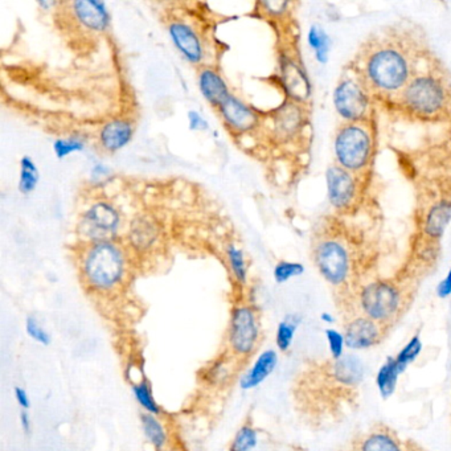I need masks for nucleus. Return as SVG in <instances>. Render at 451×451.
Here are the masks:
<instances>
[{
  "label": "nucleus",
  "instance_id": "nucleus-41",
  "mask_svg": "<svg viewBox=\"0 0 451 451\" xmlns=\"http://www.w3.org/2000/svg\"><path fill=\"white\" fill-rule=\"evenodd\" d=\"M15 398L18 401L19 406L21 408V410H28L29 406H31V401H29V397L26 392V389L23 388H15Z\"/></svg>",
  "mask_w": 451,
  "mask_h": 451
},
{
  "label": "nucleus",
  "instance_id": "nucleus-28",
  "mask_svg": "<svg viewBox=\"0 0 451 451\" xmlns=\"http://www.w3.org/2000/svg\"><path fill=\"white\" fill-rule=\"evenodd\" d=\"M86 145H88V140L83 134L72 133L66 137L56 139L52 145V150H53V154L58 160H64L73 154L85 151Z\"/></svg>",
  "mask_w": 451,
  "mask_h": 451
},
{
  "label": "nucleus",
  "instance_id": "nucleus-11",
  "mask_svg": "<svg viewBox=\"0 0 451 451\" xmlns=\"http://www.w3.org/2000/svg\"><path fill=\"white\" fill-rule=\"evenodd\" d=\"M271 134L279 143H290L310 131V117L304 103L286 100L271 113Z\"/></svg>",
  "mask_w": 451,
  "mask_h": 451
},
{
  "label": "nucleus",
  "instance_id": "nucleus-2",
  "mask_svg": "<svg viewBox=\"0 0 451 451\" xmlns=\"http://www.w3.org/2000/svg\"><path fill=\"white\" fill-rule=\"evenodd\" d=\"M432 53L420 28L412 23H396L370 33L346 68L355 73L381 109L396 98Z\"/></svg>",
  "mask_w": 451,
  "mask_h": 451
},
{
  "label": "nucleus",
  "instance_id": "nucleus-5",
  "mask_svg": "<svg viewBox=\"0 0 451 451\" xmlns=\"http://www.w3.org/2000/svg\"><path fill=\"white\" fill-rule=\"evenodd\" d=\"M130 250L120 239L81 244L78 269L83 285L100 294L115 291L129 276Z\"/></svg>",
  "mask_w": 451,
  "mask_h": 451
},
{
  "label": "nucleus",
  "instance_id": "nucleus-44",
  "mask_svg": "<svg viewBox=\"0 0 451 451\" xmlns=\"http://www.w3.org/2000/svg\"><path fill=\"white\" fill-rule=\"evenodd\" d=\"M321 321L323 323H326V324H332V323L335 322V318L330 313H321Z\"/></svg>",
  "mask_w": 451,
  "mask_h": 451
},
{
  "label": "nucleus",
  "instance_id": "nucleus-32",
  "mask_svg": "<svg viewBox=\"0 0 451 451\" xmlns=\"http://www.w3.org/2000/svg\"><path fill=\"white\" fill-rule=\"evenodd\" d=\"M133 395L148 415H157L160 413V408L157 404L151 387L147 381H140L133 385Z\"/></svg>",
  "mask_w": 451,
  "mask_h": 451
},
{
  "label": "nucleus",
  "instance_id": "nucleus-8",
  "mask_svg": "<svg viewBox=\"0 0 451 451\" xmlns=\"http://www.w3.org/2000/svg\"><path fill=\"white\" fill-rule=\"evenodd\" d=\"M375 177H360L332 163L326 171L327 196L332 211L343 217H359L372 203Z\"/></svg>",
  "mask_w": 451,
  "mask_h": 451
},
{
  "label": "nucleus",
  "instance_id": "nucleus-15",
  "mask_svg": "<svg viewBox=\"0 0 451 451\" xmlns=\"http://www.w3.org/2000/svg\"><path fill=\"white\" fill-rule=\"evenodd\" d=\"M278 63L279 81L287 100L306 103L311 97V83L301 58H298V56L281 53Z\"/></svg>",
  "mask_w": 451,
  "mask_h": 451
},
{
  "label": "nucleus",
  "instance_id": "nucleus-3",
  "mask_svg": "<svg viewBox=\"0 0 451 451\" xmlns=\"http://www.w3.org/2000/svg\"><path fill=\"white\" fill-rule=\"evenodd\" d=\"M358 217L335 213L319 222L311 239V258L323 279L339 291L356 287L378 265L380 242Z\"/></svg>",
  "mask_w": 451,
  "mask_h": 451
},
{
  "label": "nucleus",
  "instance_id": "nucleus-24",
  "mask_svg": "<svg viewBox=\"0 0 451 451\" xmlns=\"http://www.w3.org/2000/svg\"><path fill=\"white\" fill-rule=\"evenodd\" d=\"M224 256L230 274L239 286L248 284L249 265L245 252L233 241L228 242L224 248Z\"/></svg>",
  "mask_w": 451,
  "mask_h": 451
},
{
  "label": "nucleus",
  "instance_id": "nucleus-33",
  "mask_svg": "<svg viewBox=\"0 0 451 451\" xmlns=\"http://www.w3.org/2000/svg\"><path fill=\"white\" fill-rule=\"evenodd\" d=\"M258 435L256 429L249 425L239 427L230 443L229 451H253L257 447Z\"/></svg>",
  "mask_w": 451,
  "mask_h": 451
},
{
  "label": "nucleus",
  "instance_id": "nucleus-16",
  "mask_svg": "<svg viewBox=\"0 0 451 451\" xmlns=\"http://www.w3.org/2000/svg\"><path fill=\"white\" fill-rule=\"evenodd\" d=\"M216 111L222 118L224 126L236 135L250 134L261 125V117L257 110L233 93Z\"/></svg>",
  "mask_w": 451,
  "mask_h": 451
},
{
  "label": "nucleus",
  "instance_id": "nucleus-35",
  "mask_svg": "<svg viewBox=\"0 0 451 451\" xmlns=\"http://www.w3.org/2000/svg\"><path fill=\"white\" fill-rule=\"evenodd\" d=\"M326 339L328 343V350L331 353V359H341L344 356V348H346L344 333L336 328H327L326 330Z\"/></svg>",
  "mask_w": 451,
  "mask_h": 451
},
{
  "label": "nucleus",
  "instance_id": "nucleus-26",
  "mask_svg": "<svg viewBox=\"0 0 451 451\" xmlns=\"http://www.w3.org/2000/svg\"><path fill=\"white\" fill-rule=\"evenodd\" d=\"M40 182V171L33 157L23 155L19 160V192L24 196L33 194Z\"/></svg>",
  "mask_w": 451,
  "mask_h": 451
},
{
  "label": "nucleus",
  "instance_id": "nucleus-30",
  "mask_svg": "<svg viewBox=\"0 0 451 451\" xmlns=\"http://www.w3.org/2000/svg\"><path fill=\"white\" fill-rule=\"evenodd\" d=\"M142 429L145 437L151 446L157 450H162L167 442V434L162 423L154 415L143 413L140 417Z\"/></svg>",
  "mask_w": 451,
  "mask_h": 451
},
{
  "label": "nucleus",
  "instance_id": "nucleus-1",
  "mask_svg": "<svg viewBox=\"0 0 451 451\" xmlns=\"http://www.w3.org/2000/svg\"><path fill=\"white\" fill-rule=\"evenodd\" d=\"M410 152H401L415 187V232L409 258H440L441 241L451 222V126Z\"/></svg>",
  "mask_w": 451,
  "mask_h": 451
},
{
  "label": "nucleus",
  "instance_id": "nucleus-27",
  "mask_svg": "<svg viewBox=\"0 0 451 451\" xmlns=\"http://www.w3.org/2000/svg\"><path fill=\"white\" fill-rule=\"evenodd\" d=\"M302 323V316L299 313H287L284 321L278 324L276 333V348L281 352H287L291 348L294 341L295 332Z\"/></svg>",
  "mask_w": 451,
  "mask_h": 451
},
{
  "label": "nucleus",
  "instance_id": "nucleus-37",
  "mask_svg": "<svg viewBox=\"0 0 451 451\" xmlns=\"http://www.w3.org/2000/svg\"><path fill=\"white\" fill-rule=\"evenodd\" d=\"M111 176H113V170L102 162L94 163L89 171V180L94 185H105L106 182L110 180Z\"/></svg>",
  "mask_w": 451,
  "mask_h": 451
},
{
  "label": "nucleus",
  "instance_id": "nucleus-42",
  "mask_svg": "<svg viewBox=\"0 0 451 451\" xmlns=\"http://www.w3.org/2000/svg\"><path fill=\"white\" fill-rule=\"evenodd\" d=\"M20 425H21V429L26 433H29V430H31V418H29V415H28V410H21L20 412Z\"/></svg>",
  "mask_w": 451,
  "mask_h": 451
},
{
  "label": "nucleus",
  "instance_id": "nucleus-10",
  "mask_svg": "<svg viewBox=\"0 0 451 451\" xmlns=\"http://www.w3.org/2000/svg\"><path fill=\"white\" fill-rule=\"evenodd\" d=\"M332 102L341 122H361L376 117V103L359 78L347 68L333 89Z\"/></svg>",
  "mask_w": 451,
  "mask_h": 451
},
{
  "label": "nucleus",
  "instance_id": "nucleus-20",
  "mask_svg": "<svg viewBox=\"0 0 451 451\" xmlns=\"http://www.w3.org/2000/svg\"><path fill=\"white\" fill-rule=\"evenodd\" d=\"M197 88L202 93L204 100L208 102L214 110H217L222 102L232 94L229 85L225 81L222 72L211 65H203L199 68Z\"/></svg>",
  "mask_w": 451,
  "mask_h": 451
},
{
  "label": "nucleus",
  "instance_id": "nucleus-13",
  "mask_svg": "<svg viewBox=\"0 0 451 451\" xmlns=\"http://www.w3.org/2000/svg\"><path fill=\"white\" fill-rule=\"evenodd\" d=\"M167 33L179 55L188 64L203 66L205 46L199 31L183 19H171L167 24Z\"/></svg>",
  "mask_w": 451,
  "mask_h": 451
},
{
  "label": "nucleus",
  "instance_id": "nucleus-9",
  "mask_svg": "<svg viewBox=\"0 0 451 451\" xmlns=\"http://www.w3.org/2000/svg\"><path fill=\"white\" fill-rule=\"evenodd\" d=\"M123 227L120 208L108 199H95L80 213L76 233L81 244L118 239Z\"/></svg>",
  "mask_w": 451,
  "mask_h": 451
},
{
  "label": "nucleus",
  "instance_id": "nucleus-34",
  "mask_svg": "<svg viewBox=\"0 0 451 451\" xmlns=\"http://www.w3.org/2000/svg\"><path fill=\"white\" fill-rule=\"evenodd\" d=\"M304 273V266L301 262H294V261H279L274 266L273 270V276L278 285H282L289 282L290 279L296 278V276H302Z\"/></svg>",
  "mask_w": 451,
  "mask_h": 451
},
{
  "label": "nucleus",
  "instance_id": "nucleus-19",
  "mask_svg": "<svg viewBox=\"0 0 451 451\" xmlns=\"http://www.w3.org/2000/svg\"><path fill=\"white\" fill-rule=\"evenodd\" d=\"M135 134V125L128 117H115L102 125L97 133V145L106 154H115L129 146Z\"/></svg>",
  "mask_w": 451,
  "mask_h": 451
},
{
  "label": "nucleus",
  "instance_id": "nucleus-17",
  "mask_svg": "<svg viewBox=\"0 0 451 451\" xmlns=\"http://www.w3.org/2000/svg\"><path fill=\"white\" fill-rule=\"evenodd\" d=\"M69 12L80 27L93 33H105L110 28V11L101 0H76L69 3Z\"/></svg>",
  "mask_w": 451,
  "mask_h": 451
},
{
  "label": "nucleus",
  "instance_id": "nucleus-43",
  "mask_svg": "<svg viewBox=\"0 0 451 451\" xmlns=\"http://www.w3.org/2000/svg\"><path fill=\"white\" fill-rule=\"evenodd\" d=\"M56 4H57V3H55V1H46V0L37 1V6L43 9V11H49L52 7H55Z\"/></svg>",
  "mask_w": 451,
  "mask_h": 451
},
{
  "label": "nucleus",
  "instance_id": "nucleus-31",
  "mask_svg": "<svg viewBox=\"0 0 451 451\" xmlns=\"http://www.w3.org/2000/svg\"><path fill=\"white\" fill-rule=\"evenodd\" d=\"M423 347H424V344H423L420 333H415V336L408 341L405 346L401 348V351L397 353L395 360H396L397 368L401 375L421 355Z\"/></svg>",
  "mask_w": 451,
  "mask_h": 451
},
{
  "label": "nucleus",
  "instance_id": "nucleus-18",
  "mask_svg": "<svg viewBox=\"0 0 451 451\" xmlns=\"http://www.w3.org/2000/svg\"><path fill=\"white\" fill-rule=\"evenodd\" d=\"M384 326L369 319L364 315L351 318L344 324L346 347L350 350H368L383 341Z\"/></svg>",
  "mask_w": 451,
  "mask_h": 451
},
{
  "label": "nucleus",
  "instance_id": "nucleus-40",
  "mask_svg": "<svg viewBox=\"0 0 451 451\" xmlns=\"http://www.w3.org/2000/svg\"><path fill=\"white\" fill-rule=\"evenodd\" d=\"M437 295L441 299H446L451 295V267L442 281L437 286Z\"/></svg>",
  "mask_w": 451,
  "mask_h": 451
},
{
  "label": "nucleus",
  "instance_id": "nucleus-25",
  "mask_svg": "<svg viewBox=\"0 0 451 451\" xmlns=\"http://www.w3.org/2000/svg\"><path fill=\"white\" fill-rule=\"evenodd\" d=\"M401 376L400 370L397 368L395 356H389L383 363V366L378 369L376 375V387H378L380 396L384 400L393 396L396 392L398 378Z\"/></svg>",
  "mask_w": 451,
  "mask_h": 451
},
{
  "label": "nucleus",
  "instance_id": "nucleus-36",
  "mask_svg": "<svg viewBox=\"0 0 451 451\" xmlns=\"http://www.w3.org/2000/svg\"><path fill=\"white\" fill-rule=\"evenodd\" d=\"M26 331H27L28 336L37 341L38 344H43V346L51 344V335L41 327V324L37 322L36 318L32 315L28 316L27 321H26Z\"/></svg>",
  "mask_w": 451,
  "mask_h": 451
},
{
  "label": "nucleus",
  "instance_id": "nucleus-14",
  "mask_svg": "<svg viewBox=\"0 0 451 451\" xmlns=\"http://www.w3.org/2000/svg\"><path fill=\"white\" fill-rule=\"evenodd\" d=\"M162 239V227L157 217L150 212L137 213L129 222L125 244L130 252L147 254L157 248Z\"/></svg>",
  "mask_w": 451,
  "mask_h": 451
},
{
  "label": "nucleus",
  "instance_id": "nucleus-4",
  "mask_svg": "<svg viewBox=\"0 0 451 451\" xmlns=\"http://www.w3.org/2000/svg\"><path fill=\"white\" fill-rule=\"evenodd\" d=\"M398 120L429 126H451V74L432 53L401 93L381 108Z\"/></svg>",
  "mask_w": 451,
  "mask_h": 451
},
{
  "label": "nucleus",
  "instance_id": "nucleus-23",
  "mask_svg": "<svg viewBox=\"0 0 451 451\" xmlns=\"http://www.w3.org/2000/svg\"><path fill=\"white\" fill-rule=\"evenodd\" d=\"M356 451H405V449L396 435L388 429H376L360 441Z\"/></svg>",
  "mask_w": 451,
  "mask_h": 451
},
{
  "label": "nucleus",
  "instance_id": "nucleus-39",
  "mask_svg": "<svg viewBox=\"0 0 451 451\" xmlns=\"http://www.w3.org/2000/svg\"><path fill=\"white\" fill-rule=\"evenodd\" d=\"M187 120H188V128L195 133H204L209 130V123L205 120L203 114L200 111L190 110L187 113Z\"/></svg>",
  "mask_w": 451,
  "mask_h": 451
},
{
  "label": "nucleus",
  "instance_id": "nucleus-12",
  "mask_svg": "<svg viewBox=\"0 0 451 451\" xmlns=\"http://www.w3.org/2000/svg\"><path fill=\"white\" fill-rule=\"evenodd\" d=\"M259 335L257 315L249 306H237L232 310L229 324L230 348L239 356L250 355Z\"/></svg>",
  "mask_w": 451,
  "mask_h": 451
},
{
  "label": "nucleus",
  "instance_id": "nucleus-7",
  "mask_svg": "<svg viewBox=\"0 0 451 451\" xmlns=\"http://www.w3.org/2000/svg\"><path fill=\"white\" fill-rule=\"evenodd\" d=\"M406 279L376 278L360 286L355 293L361 315L387 326L393 322L405 306Z\"/></svg>",
  "mask_w": 451,
  "mask_h": 451
},
{
  "label": "nucleus",
  "instance_id": "nucleus-29",
  "mask_svg": "<svg viewBox=\"0 0 451 451\" xmlns=\"http://www.w3.org/2000/svg\"><path fill=\"white\" fill-rule=\"evenodd\" d=\"M307 43L313 51L315 60L319 64H326L331 49V38L319 24H313L309 29Z\"/></svg>",
  "mask_w": 451,
  "mask_h": 451
},
{
  "label": "nucleus",
  "instance_id": "nucleus-6",
  "mask_svg": "<svg viewBox=\"0 0 451 451\" xmlns=\"http://www.w3.org/2000/svg\"><path fill=\"white\" fill-rule=\"evenodd\" d=\"M378 118L341 122L333 134V163L360 177H375Z\"/></svg>",
  "mask_w": 451,
  "mask_h": 451
},
{
  "label": "nucleus",
  "instance_id": "nucleus-38",
  "mask_svg": "<svg viewBox=\"0 0 451 451\" xmlns=\"http://www.w3.org/2000/svg\"><path fill=\"white\" fill-rule=\"evenodd\" d=\"M259 6L264 9V12L270 15L271 18H282L289 12L291 7V3L289 1H261Z\"/></svg>",
  "mask_w": 451,
  "mask_h": 451
},
{
  "label": "nucleus",
  "instance_id": "nucleus-22",
  "mask_svg": "<svg viewBox=\"0 0 451 451\" xmlns=\"http://www.w3.org/2000/svg\"><path fill=\"white\" fill-rule=\"evenodd\" d=\"M278 353L274 350L264 351L253 366L247 370V373L239 378V387L244 390L254 389L261 385L276 368Z\"/></svg>",
  "mask_w": 451,
  "mask_h": 451
},
{
  "label": "nucleus",
  "instance_id": "nucleus-21",
  "mask_svg": "<svg viewBox=\"0 0 451 451\" xmlns=\"http://www.w3.org/2000/svg\"><path fill=\"white\" fill-rule=\"evenodd\" d=\"M328 367L332 376L341 387L355 392L364 380L366 367L360 358L355 355H344L341 359L330 360Z\"/></svg>",
  "mask_w": 451,
  "mask_h": 451
}]
</instances>
